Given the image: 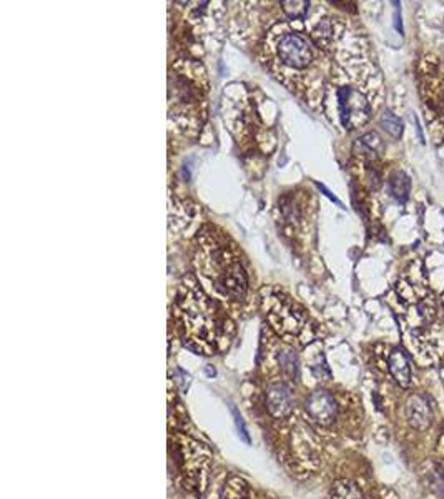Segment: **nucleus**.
<instances>
[{"instance_id":"obj_1","label":"nucleus","mask_w":444,"mask_h":499,"mask_svg":"<svg viewBox=\"0 0 444 499\" xmlns=\"http://www.w3.org/2000/svg\"><path fill=\"white\" fill-rule=\"evenodd\" d=\"M198 268L223 297L238 299L247 291V277L235 253L225 245L208 238L198 253Z\"/></svg>"},{"instance_id":"obj_2","label":"nucleus","mask_w":444,"mask_h":499,"mask_svg":"<svg viewBox=\"0 0 444 499\" xmlns=\"http://www.w3.org/2000/svg\"><path fill=\"white\" fill-rule=\"evenodd\" d=\"M198 80L200 73H186V69H180V65H175L170 73V112L175 114L178 122L184 119V128H197L200 122L202 87Z\"/></svg>"},{"instance_id":"obj_3","label":"nucleus","mask_w":444,"mask_h":499,"mask_svg":"<svg viewBox=\"0 0 444 499\" xmlns=\"http://www.w3.org/2000/svg\"><path fill=\"white\" fill-rule=\"evenodd\" d=\"M338 98L339 119L346 130H355L369 120L371 116V105L366 95L351 85H341L336 90Z\"/></svg>"},{"instance_id":"obj_4","label":"nucleus","mask_w":444,"mask_h":499,"mask_svg":"<svg viewBox=\"0 0 444 499\" xmlns=\"http://www.w3.org/2000/svg\"><path fill=\"white\" fill-rule=\"evenodd\" d=\"M278 60L290 69H306L313 60V49L310 40L296 32H285L275 42Z\"/></svg>"},{"instance_id":"obj_5","label":"nucleus","mask_w":444,"mask_h":499,"mask_svg":"<svg viewBox=\"0 0 444 499\" xmlns=\"http://www.w3.org/2000/svg\"><path fill=\"white\" fill-rule=\"evenodd\" d=\"M305 408L310 418L319 426H330L338 416V405H336L335 398L323 389L311 393L310 398L306 399Z\"/></svg>"},{"instance_id":"obj_6","label":"nucleus","mask_w":444,"mask_h":499,"mask_svg":"<svg viewBox=\"0 0 444 499\" xmlns=\"http://www.w3.org/2000/svg\"><path fill=\"white\" fill-rule=\"evenodd\" d=\"M293 406L294 401L292 396V389L288 386L283 385V383L269 386L267 391V408L273 418H286V416L292 414Z\"/></svg>"},{"instance_id":"obj_7","label":"nucleus","mask_w":444,"mask_h":499,"mask_svg":"<svg viewBox=\"0 0 444 499\" xmlns=\"http://www.w3.org/2000/svg\"><path fill=\"white\" fill-rule=\"evenodd\" d=\"M406 418H408V423L414 430L426 431L431 426V419H433L427 399L421 396V394L409 396L408 401H406Z\"/></svg>"},{"instance_id":"obj_8","label":"nucleus","mask_w":444,"mask_h":499,"mask_svg":"<svg viewBox=\"0 0 444 499\" xmlns=\"http://www.w3.org/2000/svg\"><path fill=\"white\" fill-rule=\"evenodd\" d=\"M388 365L389 371H391L398 385L402 386V388H408L411 383V366L406 353L402 351L401 348H394L393 351L389 353Z\"/></svg>"},{"instance_id":"obj_9","label":"nucleus","mask_w":444,"mask_h":499,"mask_svg":"<svg viewBox=\"0 0 444 499\" xmlns=\"http://www.w3.org/2000/svg\"><path fill=\"white\" fill-rule=\"evenodd\" d=\"M331 498L333 499H364L361 489L350 480L336 481L333 484V488H331Z\"/></svg>"},{"instance_id":"obj_10","label":"nucleus","mask_w":444,"mask_h":499,"mask_svg":"<svg viewBox=\"0 0 444 499\" xmlns=\"http://www.w3.org/2000/svg\"><path fill=\"white\" fill-rule=\"evenodd\" d=\"M409 189H411V182L406 173L396 172L391 177V180H389V190H391V195L400 203H405L406 200H408Z\"/></svg>"},{"instance_id":"obj_11","label":"nucleus","mask_w":444,"mask_h":499,"mask_svg":"<svg viewBox=\"0 0 444 499\" xmlns=\"http://www.w3.org/2000/svg\"><path fill=\"white\" fill-rule=\"evenodd\" d=\"M335 37V25L330 19H323L313 30V39L317 40L318 45L321 47H328L333 42Z\"/></svg>"},{"instance_id":"obj_12","label":"nucleus","mask_w":444,"mask_h":499,"mask_svg":"<svg viewBox=\"0 0 444 499\" xmlns=\"http://www.w3.org/2000/svg\"><path fill=\"white\" fill-rule=\"evenodd\" d=\"M278 363L281 366V371L288 378L298 376V358L292 349H281L280 355H278Z\"/></svg>"},{"instance_id":"obj_13","label":"nucleus","mask_w":444,"mask_h":499,"mask_svg":"<svg viewBox=\"0 0 444 499\" xmlns=\"http://www.w3.org/2000/svg\"><path fill=\"white\" fill-rule=\"evenodd\" d=\"M381 127H383L389 135H393L394 139H400L402 133L401 120L394 114H391V112H384V114L381 115Z\"/></svg>"},{"instance_id":"obj_14","label":"nucleus","mask_w":444,"mask_h":499,"mask_svg":"<svg viewBox=\"0 0 444 499\" xmlns=\"http://www.w3.org/2000/svg\"><path fill=\"white\" fill-rule=\"evenodd\" d=\"M281 6H283V10L286 12V15H288L290 19L298 20L306 15L310 3L303 2V0H288V2H281Z\"/></svg>"},{"instance_id":"obj_15","label":"nucleus","mask_w":444,"mask_h":499,"mask_svg":"<svg viewBox=\"0 0 444 499\" xmlns=\"http://www.w3.org/2000/svg\"><path fill=\"white\" fill-rule=\"evenodd\" d=\"M231 413H233V418H235V424H236V430L240 431V436H242V439L245 441V443L250 444V436H248L247 432V428H245V424L242 421V416H240L238 410H236L235 406H231Z\"/></svg>"},{"instance_id":"obj_16","label":"nucleus","mask_w":444,"mask_h":499,"mask_svg":"<svg viewBox=\"0 0 444 499\" xmlns=\"http://www.w3.org/2000/svg\"><path fill=\"white\" fill-rule=\"evenodd\" d=\"M441 303H443V306H444V293L441 295Z\"/></svg>"}]
</instances>
